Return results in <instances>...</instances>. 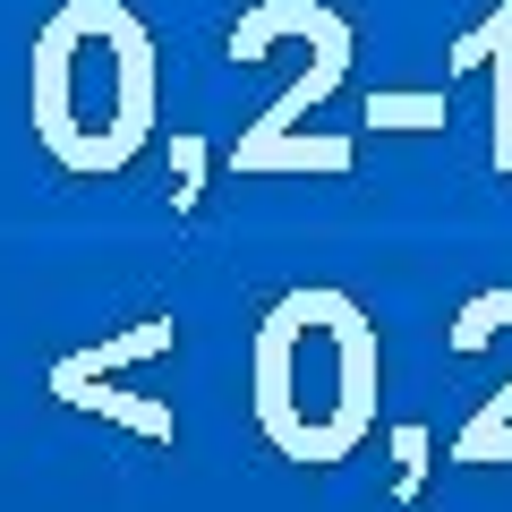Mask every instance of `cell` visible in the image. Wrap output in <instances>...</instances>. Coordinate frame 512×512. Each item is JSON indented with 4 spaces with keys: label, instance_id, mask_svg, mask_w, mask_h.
<instances>
[{
    "label": "cell",
    "instance_id": "obj_1",
    "mask_svg": "<svg viewBox=\"0 0 512 512\" xmlns=\"http://www.w3.org/2000/svg\"><path fill=\"white\" fill-rule=\"evenodd\" d=\"M299 325H308L299 291L274 299V316H265V333H256V419H265V436H274L291 461H325V436L291 410V350H299Z\"/></svg>",
    "mask_w": 512,
    "mask_h": 512
},
{
    "label": "cell",
    "instance_id": "obj_2",
    "mask_svg": "<svg viewBox=\"0 0 512 512\" xmlns=\"http://www.w3.org/2000/svg\"><path fill=\"white\" fill-rule=\"evenodd\" d=\"M325 325H333V342H342V410H333V427H325V461H342L350 444L367 436V419H376V325H367L342 291H325Z\"/></svg>",
    "mask_w": 512,
    "mask_h": 512
},
{
    "label": "cell",
    "instance_id": "obj_3",
    "mask_svg": "<svg viewBox=\"0 0 512 512\" xmlns=\"http://www.w3.org/2000/svg\"><path fill=\"white\" fill-rule=\"evenodd\" d=\"M461 69L495 77V146H487V163L512 180V0H495L487 26H470V35L444 52V77H461Z\"/></svg>",
    "mask_w": 512,
    "mask_h": 512
},
{
    "label": "cell",
    "instance_id": "obj_4",
    "mask_svg": "<svg viewBox=\"0 0 512 512\" xmlns=\"http://www.w3.org/2000/svg\"><path fill=\"white\" fill-rule=\"evenodd\" d=\"M342 69H350V35H333V43H316V60H308V77H299V86H282L274 103H265V120H248V128H239V146H231V171L248 163L256 146H274V137H291V128L308 120V111L325 103L333 86H342Z\"/></svg>",
    "mask_w": 512,
    "mask_h": 512
},
{
    "label": "cell",
    "instance_id": "obj_5",
    "mask_svg": "<svg viewBox=\"0 0 512 512\" xmlns=\"http://www.w3.org/2000/svg\"><path fill=\"white\" fill-rule=\"evenodd\" d=\"M495 325H512V291L470 299V308H461V325H453V350H478ZM504 427H512V384H495V393H487V410H478V419L453 436V461H478V444H487V436H504Z\"/></svg>",
    "mask_w": 512,
    "mask_h": 512
},
{
    "label": "cell",
    "instance_id": "obj_6",
    "mask_svg": "<svg viewBox=\"0 0 512 512\" xmlns=\"http://www.w3.org/2000/svg\"><path fill=\"white\" fill-rule=\"evenodd\" d=\"M282 35L333 43V35H350V18H342V9H325V0H265V9H248V18L231 26V60H256L265 43H282Z\"/></svg>",
    "mask_w": 512,
    "mask_h": 512
},
{
    "label": "cell",
    "instance_id": "obj_7",
    "mask_svg": "<svg viewBox=\"0 0 512 512\" xmlns=\"http://www.w3.org/2000/svg\"><path fill=\"white\" fill-rule=\"evenodd\" d=\"M154 350H171V325H128V333H111V342H94V350H69V359L52 367V384H103L111 367L154 359Z\"/></svg>",
    "mask_w": 512,
    "mask_h": 512
},
{
    "label": "cell",
    "instance_id": "obj_8",
    "mask_svg": "<svg viewBox=\"0 0 512 512\" xmlns=\"http://www.w3.org/2000/svg\"><path fill=\"white\" fill-rule=\"evenodd\" d=\"M52 393L77 402V410H103V419L137 427V436H154V444H171V410L163 402H137V393H111V384H52Z\"/></svg>",
    "mask_w": 512,
    "mask_h": 512
},
{
    "label": "cell",
    "instance_id": "obj_9",
    "mask_svg": "<svg viewBox=\"0 0 512 512\" xmlns=\"http://www.w3.org/2000/svg\"><path fill=\"white\" fill-rule=\"evenodd\" d=\"M239 171H350V137H274Z\"/></svg>",
    "mask_w": 512,
    "mask_h": 512
},
{
    "label": "cell",
    "instance_id": "obj_10",
    "mask_svg": "<svg viewBox=\"0 0 512 512\" xmlns=\"http://www.w3.org/2000/svg\"><path fill=\"white\" fill-rule=\"evenodd\" d=\"M205 163H214L205 137L180 128V137H171V214H197V205H205Z\"/></svg>",
    "mask_w": 512,
    "mask_h": 512
},
{
    "label": "cell",
    "instance_id": "obj_11",
    "mask_svg": "<svg viewBox=\"0 0 512 512\" xmlns=\"http://www.w3.org/2000/svg\"><path fill=\"white\" fill-rule=\"evenodd\" d=\"M453 103L444 94H367V128H444Z\"/></svg>",
    "mask_w": 512,
    "mask_h": 512
},
{
    "label": "cell",
    "instance_id": "obj_12",
    "mask_svg": "<svg viewBox=\"0 0 512 512\" xmlns=\"http://www.w3.org/2000/svg\"><path fill=\"white\" fill-rule=\"evenodd\" d=\"M393 453H402V495H419V478H427V436H419V427H402Z\"/></svg>",
    "mask_w": 512,
    "mask_h": 512
}]
</instances>
